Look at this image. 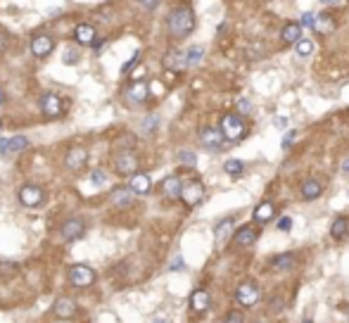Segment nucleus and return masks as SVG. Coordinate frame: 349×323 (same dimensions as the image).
Masks as SVG:
<instances>
[{
	"mask_svg": "<svg viewBox=\"0 0 349 323\" xmlns=\"http://www.w3.org/2000/svg\"><path fill=\"white\" fill-rule=\"evenodd\" d=\"M40 112H43L46 117H50V119L60 117V114L64 112L62 98H60L57 93H46L43 98H40Z\"/></svg>",
	"mask_w": 349,
	"mask_h": 323,
	"instance_id": "nucleus-9",
	"label": "nucleus"
},
{
	"mask_svg": "<svg viewBox=\"0 0 349 323\" xmlns=\"http://www.w3.org/2000/svg\"><path fill=\"white\" fill-rule=\"evenodd\" d=\"M224 171L228 173V176H233V178H238V176H242V171H245V164H242L240 159H228L224 164Z\"/></svg>",
	"mask_w": 349,
	"mask_h": 323,
	"instance_id": "nucleus-30",
	"label": "nucleus"
},
{
	"mask_svg": "<svg viewBox=\"0 0 349 323\" xmlns=\"http://www.w3.org/2000/svg\"><path fill=\"white\" fill-rule=\"evenodd\" d=\"M128 188H131L136 195H148L150 190H152V178H150L148 173L136 171L131 178H128Z\"/></svg>",
	"mask_w": 349,
	"mask_h": 323,
	"instance_id": "nucleus-16",
	"label": "nucleus"
},
{
	"mask_svg": "<svg viewBox=\"0 0 349 323\" xmlns=\"http://www.w3.org/2000/svg\"><path fill=\"white\" fill-rule=\"evenodd\" d=\"M91 181H93L95 186H105V183H107V173L102 171V169H95V171H91Z\"/></svg>",
	"mask_w": 349,
	"mask_h": 323,
	"instance_id": "nucleus-34",
	"label": "nucleus"
},
{
	"mask_svg": "<svg viewBox=\"0 0 349 323\" xmlns=\"http://www.w3.org/2000/svg\"><path fill=\"white\" fill-rule=\"evenodd\" d=\"M157 124H159V119H157V117H150V119H145V121H143V128H145V131H155Z\"/></svg>",
	"mask_w": 349,
	"mask_h": 323,
	"instance_id": "nucleus-43",
	"label": "nucleus"
},
{
	"mask_svg": "<svg viewBox=\"0 0 349 323\" xmlns=\"http://www.w3.org/2000/svg\"><path fill=\"white\" fill-rule=\"evenodd\" d=\"M162 193L166 197H181L183 193V183H181L179 176H166L162 181Z\"/></svg>",
	"mask_w": 349,
	"mask_h": 323,
	"instance_id": "nucleus-21",
	"label": "nucleus"
},
{
	"mask_svg": "<svg viewBox=\"0 0 349 323\" xmlns=\"http://www.w3.org/2000/svg\"><path fill=\"white\" fill-rule=\"evenodd\" d=\"M155 323H164V321H162V318H157V321H155Z\"/></svg>",
	"mask_w": 349,
	"mask_h": 323,
	"instance_id": "nucleus-52",
	"label": "nucleus"
},
{
	"mask_svg": "<svg viewBox=\"0 0 349 323\" xmlns=\"http://www.w3.org/2000/svg\"><path fill=\"white\" fill-rule=\"evenodd\" d=\"M114 171L119 173V176H133V173L138 171V157L128 150L119 152L114 159Z\"/></svg>",
	"mask_w": 349,
	"mask_h": 323,
	"instance_id": "nucleus-5",
	"label": "nucleus"
},
{
	"mask_svg": "<svg viewBox=\"0 0 349 323\" xmlns=\"http://www.w3.org/2000/svg\"><path fill=\"white\" fill-rule=\"evenodd\" d=\"M290 228H292V219L290 216H283L278 221V230H290Z\"/></svg>",
	"mask_w": 349,
	"mask_h": 323,
	"instance_id": "nucleus-44",
	"label": "nucleus"
},
{
	"mask_svg": "<svg viewBox=\"0 0 349 323\" xmlns=\"http://www.w3.org/2000/svg\"><path fill=\"white\" fill-rule=\"evenodd\" d=\"M53 48H55V40H53V36H48V33H38V36L31 38V53L36 57H48L53 53Z\"/></svg>",
	"mask_w": 349,
	"mask_h": 323,
	"instance_id": "nucleus-14",
	"label": "nucleus"
},
{
	"mask_svg": "<svg viewBox=\"0 0 349 323\" xmlns=\"http://www.w3.org/2000/svg\"><path fill=\"white\" fill-rule=\"evenodd\" d=\"M231 228H233V219H231V216H228V219H224V221H219L216 228H214V238H216L219 243H221V240H226V236L231 233Z\"/></svg>",
	"mask_w": 349,
	"mask_h": 323,
	"instance_id": "nucleus-29",
	"label": "nucleus"
},
{
	"mask_svg": "<svg viewBox=\"0 0 349 323\" xmlns=\"http://www.w3.org/2000/svg\"><path fill=\"white\" fill-rule=\"evenodd\" d=\"M235 300L240 302L242 307H254L256 300H259V285L256 283H242L238 290H235Z\"/></svg>",
	"mask_w": 349,
	"mask_h": 323,
	"instance_id": "nucleus-10",
	"label": "nucleus"
},
{
	"mask_svg": "<svg viewBox=\"0 0 349 323\" xmlns=\"http://www.w3.org/2000/svg\"><path fill=\"white\" fill-rule=\"evenodd\" d=\"M133 193L131 188H124V186H116L114 190H112V195H109V202H112V207H116V209H128V207L133 205Z\"/></svg>",
	"mask_w": 349,
	"mask_h": 323,
	"instance_id": "nucleus-12",
	"label": "nucleus"
},
{
	"mask_svg": "<svg viewBox=\"0 0 349 323\" xmlns=\"http://www.w3.org/2000/svg\"><path fill=\"white\" fill-rule=\"evenodd\" d=\"M181 197H183V202H186L188 207L200 205L202 197H204V186H202L200 181L188 183V186H183V193H181Z\"/></svg>",
	"mask_w": 349,
	"mask_h": 323,
	"instance_id": "nucleus-13",
	"label": "nucleus"
},
{
	"mask_svg": "<svg viewBox=\"0 0 349 323\" xmlns=\"http://www.w3.org/2000/svg\"><path fill=\"white\" fill-rule=\"evenodd\" d=\"M19 273V264L15 261H0V276L3 278H12Z\"/></svg>",
	"mask_w": 349,
	"mask_h": 323,
	"instance_id": "nucleus-31",
	"label": "nucleus"
},
{
	"mask_svg": "<svg viewBox=\"0 0 349 323\" xmlns=\"http://www.w3.org/2000/svg\"><path fill=\"white\" fill-rule=\"evenodd\" d=\"M259 238V228L256 226H252V223H247V226H242L235 236H233V245L235 247H247V245H252Z\"/></svg>",
	"mask_w": 349,
	"mask_h": 323,
	"instance_id": "nucleus-17",
	"label": "nucleus"
},
{
	"mask_svg": "<svg viewBox=\"0 0 349 323\" xmlns=\"http://www.w3.org/2000/svg\"><path fill=\"white\" fill-rule=\"evenodd\" d=\"M273 214H276V207L271 202H261V205L254 209V221L256 223H266V221L273 219Z\"/></svg>",
	"mask_w": 349,
	"mask_h": 323,
	"instance_id": "nucleus-26",
	"label": "nucleus"
},
{
	"mask_svg": "<svg viewBox=\"0 0 349 323\" xmlns=\"http://www.w3.org/2000/svg\"><path fill=\"white\" fill-rule=\"evenodd\" d=\"M60 233H62V238H64V240H69V243H74V240H81V238L85 236V221L78 219V216H74V219H67L62 223Z\"/></svg>",
	"mask_w": 349,
	"mask_h": 323,
	"instance_id": "nucleus-7",
	"label": "nucleus"
},
{
	"mask_svg": "<svg viewBox=\"0 0 349 323\" xmlns=\"http://www.w3.org/2000/svg\"><path fill=\"white\" fill-rule=\"evenodd\" d=\"M347 233H349V221L344 216H337L333 221V226H330V236L335 240H342V238H347Z\"/></svg>",
	"mask_w": 349,
	"mask_h": 323,
	"instance_id": "nucleus-27",
	"label": "nucleus"
},
{
	"mask_svg": "<svg viewBox=\"0 0 349 323\" xmlns=\"http://www.w3.org/2000/svg\"><path fill=\"white\" fill-rule=\"evenodd\" d=\"M166 29H169L171 38H188L195 29V12L193 8H188V5H179V8H173L166 17Z\"/></svg>",
	"mask_w": 349,
	"mask_h": 323,
	"instance_id": "nucleus-1",
	"label": "nucleus"
},
{
	"mask_svg": "<svg viewBox=\"0 0 349 323\" xmlns=\"http://www.w3.org/2000/svg\"><path fill=\"white\" fill-rule=\"evenodd\" d=\"M95 278H98V273H95V268L88 266V264H71L69 266V283L74 285V288H78V290L91 288V285L95 283Z\"/></svg>",
	"mask_w": 349,
	"mask_h": 323,
	"instance_id": "nucleus-2",
	"label": "nucleus"
},
{
	"mask_svg": "<svg viewBox=\"0 0 349 323\" xmlns=\"http://www.w3.org/2000/svg\"><path fill=\"white\" fill-rule=\"evenodd\" d=\"M19 202H22L24 207H38L43 200H46V193H43V188L40 186H33V183H26V186H22L19 188Z\"/></svg>",
	"mask_w": 349,
	"mask_h": 323,
	"instance_id": "nucleus-4",
	"label": "nucleus"
},
{
	"mask_svg": "<svg viewBox=\"0 0 349 323\" xmlns=\"http://www.w3.org/2000/svg\"><path fill=\"white\" fill-rule=\"evenodd\" d=\"M299 38H302V24L290 22V24L283 26V31H280V40H285V43H297Z\"/></svg>",
	"mask_w": 349,
	"mask_h": 323,
	"instance_id": "nucleus-24",
	"label": "nucleus"
},
{
	"mask_svg": "<svg viewBox=\"0 0 349 323\" xmlns=\"http://www.w3.org/2000/svg\"><path fill=\"white\" fill-rule=\"evenodd\" d=\"M150 98V86H148V81H133L131 86L126 88V100H131L133 105H140V103H145Z\"/></svg>",
	"mask_w": 349,
	"mask_h": 323,
	"instance_id": "nucleus-11",
	"label": "nucleus"
},
{
	"mask_svg": "<svg viewBox=\"0 0 349 323\" xmlns=\"http://www.w3.org/2000/svg\"><path fill=\"white\" fill-rule=\"evenodd\" d=\"M183 268H186V261H183V257H173V261H171L169 264V271H183Z\"/></svg>",
	"mask_w": 349,
	"mask_h": 323,
	"instance_id": "nucleus-38",
	"label": "nucleus"
},
{
	"mask_svg": "<svg viewBox=\"0 0 349 323\" xmlns=\"http://www.w3.org/2000/svg\"><path fill=\"white\" fill-rule=\"evenodd\" d=\"M224 131H219V128H204L200 135V141L204 148H209V150H219L221 145H224Z\"/></svg>",
	"mask_w": 349,
	"mask_h": 323,
	"instance_id": "nucleus-19",
	"label": "nucleus"
},
{
	"mask_svg": "<svg viewBox=\"0 0 349 323\" xmlns=\"http://www.w3.org/2000/svg\"><path fill=\"white\" fill-rule=\"evenodd\" d=\"M0 128H3V121H0Z\"/></svg>",
	"mask_w": 349,
	"mask_h": 323,
	"instance_id": "nucleus-53",
	"label": "nucleus"
},
{
	"mask_svg": "<svg viewBox=\"0 0 349 323\" xmlns=\"http://www.w3.org/2000/svg\"><path fill=\"white\" fill-rule=\"evenodd\" d=\"M202 57H204V45H190L186 50V60H188V67L193 64H200Z\"/></svg>",
	"mask_w": 349,
	"mask_h": 323,
	"instance_id": "nucleus-28",
	"label": "nucleus"
},
{
	"mask_svg": "<svg viewBox=\"0 0 349 323\" xmlns=\"http://www.w3.org/2000/svg\"><path fill=\"white\" fill-rule=\"evenodd\" d=\"M102 45H105V38H95V43H93V48H95V50H100Z\"/></svg>",
	"mask_w": 349,
	"mask_h": 323,
	"instance_id": "nucleus-48",
	"label": "nucleus"
},
{
	"mask_svg": "<svg viewBox=\"0 0 349 323\" xmlns=\"http://www.w3.org/2000/svg\"><path fill=\"white\" fill-rule=\"evenodd\" d=\"M224 323H245V316H242L240 311H231V314L226 316Z\"/></svg>",
	"mask_w": 349,
	"mask_h": 323,
	"instance_id": "nucleus-39",
	"label": "nucleus"
},
{
	"mask_svg": "<svg viewBox=\"0 0 349 323\" xmlns=\"http://www.w3.org/2000/svg\"><path fill=\"white\" fill-rule=\"evenodd\" d=\"M238 110H240L242 114H249V112H252V103H249L247 98H240V100H238Z\"/></svg>",
	"mask_w": 349,
	"mask_h": 323,
	"instance_id": "nucleus-42",
	"label": "nucleus"
},
{
	"mask_svg": "<svg viewBox=\"0 0 349 323\" xmlns=\"http://www.w3.org/2000/svg\"><path fill=\"white\" fill-rule=\"evenodd\" d=\"M261 53H264V45H261L259 40H256V45H254V48H252V45L247 48V55L252 57V60H254V57H259V55H261Z\"/></svg>",
	"mask_w": 349,
	"mask_h": 323,
	"instance_id": "nucleus-41",
	"label": "nucleus"
},
{
	"mask_svg": "<svg viewBox=\"0 0 349 323\" xmlns=\"http://www.w3.org/2000/svg\"><path fill=\"white\" fill-rule=\"evenodd\" d=\"M304 323H314V321H311V318H304Z\"/></svg>",
	"mask_w": 349,
	"mask_h": 323,
	"instance_id": "nucleus-51",
	"label": "nucleus"
},
{
	"mask_svg": "<svg viewBox=\"0 0 349 323\" xmlns=\"http://www.w3.org/2000/svg\"><path fill=\"white\" fill-rule=\"evenodd\" d=\"M211 300H209V292L207 290H195L190 295V309H193V314H204L207 309H209Z\"/></svg>",
	"mask_w": 349,
	"mask_h": 323,
	"instance_id": "nucleus-20",
	"label": "nucleus"
},
{
	"mask_svg": "<svg viewBox=\"0 0 349 323\" xmlns=\"http://www.w3.org/2000/svg\"><path fill=\"white\" fill-rule=\"evenodd\" d=\"M85 162H88L85 148H71V150L67 152V157H64V166L71 169V171H81L85 166Z\"/></svg>",
	"mask_w": 349,
	"mask_h": 323,
	"instance_id": "nucleus-15",
	"label": "nucleus"
},
{
	"mask_svg": "<svg viewBox=\"0 0 349 323\" xmlns=\"http://www.w3.org/2000/svg\"><path fill=\"white\" fill-rule=\"evenodd\" d=\"M74 40L78 45H93L95 43V26L93 24H76L74 29Z\"/></svg>",
	"mask_w": 349,
	"mask_h": 323,
	"instance_id": "nucleus-18",
	"label": "nucleus"
},
{
	"mask_svg": "<svg viewBox=\"0 0 349 323\" xmlns=\"http://www.w3.org/2000/svg\"><path fill=\"white\" fill-rule=\"evenodd\" d=\"M318 3H323V5H333L335 8V5H340L342 0H318Z\"/></svg>",
	"mask_w": 349,
	"mask_h": 323,
	"instance_id": "nucleus-47",
	"label": "nucleus"
},
{
	"mask_svg": "<svg viewBox=\"0 0 349 323\" xmlns=\"http://www.w3.org/2000/svg\"><path fill=\"white\" fill-rule=\"evenodd\" d=\"M76 302L71 300V297H57L53 304V316L55 318H60V321H69L76 316Z\"/></svg>",
	"mask_w": 349,
	"mask_h": 323,
	"instance_id": "nucleus-8",
	"label": "nucleus"
},
{
	"mask_svg": "<svg viewBox=\"0 0 349 323\" xmlns=\"http://www.w3.org/2000/svg\"><path fill=\"white\" fill-rule=\"evenodd\" d=\"M295 45H297V55H302V57H309L314 53V40L309 38H299Z\"/></svg>",
	"mask_w": 349,
	"mask_h": 323,
	"instance_id": "nucleus-32",
	"label": "nucleus"
},
{
	"mask_svg": "<svg viewBox=\"0 0 349 323\" xmlns=\"http://www.w3.org/2000/svg\"><path fill=\"white\" fill-rule=\"evenodd\" d=\"M31 143L26 135H12V138H0V155L8 157V155H19L29 148Z\"/></svg>",
	"mask_w": 349,
	"mask_h": 323,
	"instance_id": "nucleus-6",
	"label": "nucleus"
},
{
	"mask_svg": "<svg viewBox=\"0 0 349 323\" xmlns=\"http://www.w3.org/2000/svg\"><path fill=\"white\" fill-rule=\"evenodd\" d=\"M179 162L181 164H188V166H195L197 164V155L190 152V150H181L179 152Z\"/></svg>",
	"mask_w": 349,
	"mask_h": 323,
	"instance_id": "nucleus-33",
	"label": "nucleus"
},
{
	"mask_svg": "<svg viewBox=\"0 0 349 323\" xmlns=\"http://www.w3.org/2000/svg\"><path fill=\"white\" fill-rule=\"evenodd\" d=\"M164 64L169 67V69H186L188 67V60H186V53H181V50H171V53H166V57H164Z\"/></svg>",
	"mask_w": 349,
	"mask_h": 323,
	"instance_id": "nucleus-23",
	"label": "nucleus"
},
{
	"mask_svg": "<svg viewBox=\"0 0 349 323\" xmlns=\"http://www.w3.org/2000/svg\"><path fill=\"white\" fill-rule=\"evenodd\" d=\"M5 100H8V95H5V90L0 88V105H5Z\"/></svg>",
	"mask_w": 349,
	"mask_h": 323,
	"instance_id": "nucleus-49",
	"label": "nucleus"
},
{
	"mask_svg": "<svg viewBox=\"0 0 349 323\" xmlns=\"http://www.w3.org/2000/svg\"><path fill=\"white\" fill-rule=\"evenodd\" d=\"M8 43H10V36H8V31L5 29H0V53L8 48Z\"/></svg>",
	"mask_w": 349,
	"mask_h": 323,
	"instance_id": "nucleus-45",
	"label": "nucleus"
},
{
	"mask_svg": "<svg viewBox=\"0 0 349 323\" xmlns=\"http://www.w3.org/2000/svg\"><path fill=\"white\" fill-rule=\"evenodd\" d=\"M136 3H138L145 12H152V10H157L159 5H162V0H136Z\"/></svg>",
	"mask_w": 349,
	"mask_h": 323,
	"instance_id": "nucleus-36",
	"label": "nucleus"
},
{
	"mask_svg": "<svg viewBox=\"0 0 349 323\" xmlns=\"http://www.w3.org/2000/svg\"><path fill=\"white\" fill-rule=\"evenodd\" d=\"M323 195V186L316 181V178H309V181H304L302 186V197L304 200H318V197Z\"/></svg>",
	"mask_w": 349,
	"mask_h": 323,
	"instance_id": "nucleus-25",
	"label": "nucleus"
},
{
	"mask_svg": "<svg viewBox=\"0 0 349 323\" xmlns=\"http://www.w3.org/2000/svg\"><path fill=\"white\" fill-rule=\"evenodd\" d=\"M295 141H297V131H287L285 138H283V150H287V148H290Z\"/></svg>",
	"mask_w": 349,
	"mask_h": 323,
	"instance_id": "nucleus-40",
	"label": "nucleus"
},
{
	"mask_svg": "<svg viewBox=\"0 0 349 323\" xmlns=\"http://www.w3.org/2000/svg\"><path fill=\"white\" fill-rule=\"evenodd\" d=\"M221 131L228 141H238L242 133H245V121H242L240 114H226L221 119Z\"/></svg>",
	"mask_w": 349,
	"mask_h": 323,
	"instance_id": "nucleus-3",
	"label": "nucleus"
},
{
	"mask_svg": "<svg viewBox=\"0 0 349 323\" xmlns=\"http://www.w3.org/2000/svg\"><path fill=\"white\" fill-rule=\"evenodd\" d=\"M342 171L349 173V159H344V162H342Z\"/></svg>",
	"mask_w": 349,
	"mask_h": 323,
	"instance_id": "nucleus-50",
	"label": "nucleus"
},
{
	"mask_svg": "<svg viewBox=\"0 0 349 323\" xmlns=\"http://www.w3.org/2000/svg\"><path fill=\"white\" fill-rule=\"evenodd\" d=\"M299 24H302V26H307V29H314V26H316V17L311 15V12H307V15H302Z\"/></svg>",
	"mask_w": 349,
	"mask_h": 323,
	"instance_id": "nucleus-37",
	"label": "nucleus"
},
{
	"mask_svg": "<svg viewBox=\"0 0 349 323\" xmlns=\"http://www.w3.org/2000/svg\"><path fill=\"white\" fill-rule=\"evenodd\" d=\"M78 55L76 53H64V64H76Z\"/></svg>",
	"mask_w": 349,
	"mask_h": 323,
	"instance_id": "nucleus-46",
	"label": "nucleus"
},
{
	"mask_svg": "<svg viewBox=\"0 0 349 323\" xmlns=\"http://www.w3.org/2000/svg\"><path fill=\"white\" fill-rule=\"evenodd\" d=\"M292 266H295V254H290V252L276 254V257L271 259V268H273V271H278V273H283V271H290Z\"/></svg>",
	"mask_w": 349,
	"mask_h": 323,
	"instance_id": "nucleus-22",
	"label": "nucleus"
},
{
	"mask_svg": "<svg viewBox=\"0 0 349 323\" xmlns=\"http://www.w3.org/2000/svg\"><path fill=\"white\" fill-rule=\"evenodd\" d=\"M140 62V53H138V50H136V53H133V57H131V60H128V62H124V64H121V74H128V71H131L133 69V67H136V64H138Z\"/></svg>",
	"mask_w": 349,
	"mask_h": 323,
	"instance_id": "nucleus-35",
	"label": "nucleus"
}]
</instances>
